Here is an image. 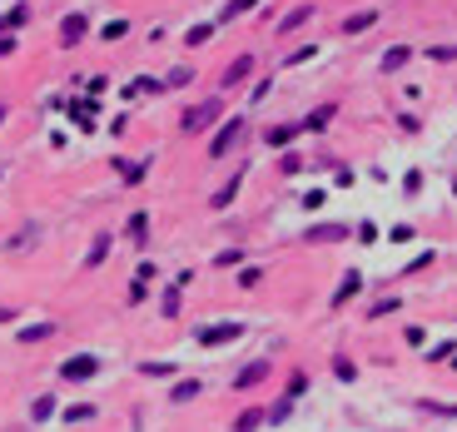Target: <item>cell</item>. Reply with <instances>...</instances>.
<instances>
[{"instance_id": "4fadbf2b", "label": "cell", "mask_w": 457, "mask_h": 432, "mask_svg": "<svg viewBox=\"0 0 457 432\" xmlns=\"http://www.w3.org/2000/svg\"><path fill=\"white\" fill-rule=\"evenodd\" d=\"M115 164H119V179H124V184H144V174H150L154 154H144V159H115Z\"/></svg>"}, {"instance_id": "2e32d148", "label": "cell", "mask_w": 457, "mask_h": 432, "mask_svg": "<svg viewBox=\"0 0 457 432\" xmlns=\"http://www.w3.org/2000/svg\"><path fill=\"white\" fill-rule=\"evenodd\" d=\"M179 298H184V288L179 283H169V288H164V293H159V318H179Z\"/></svg>"}, {"instance_id": "4316f807", "label": "cell", "mask_w": 457, "mask_h": 432, "mask_svg": "<svg viewBox=\"0 0 457 432\" xmlns=\"http://www.w3.org/2000/svg\"><path fill=\"white\" fill-rule=\"evenodd\" d=\"M373 20H378V10H358V15H348V20H343V35H358V30H368Z\"/></svg>"}, {"instance_id": "e0dca14e", "label": "cell", "mask_w": 457, "mask_h": 432, "mask_svg": "<svg viewBox=\"0 0 457 432\" xmlns=\"http://www.w3.org/2000/svg\"><path fill=\"white\" fill-rule=\"evenodd\" d=\"M60 418H65L70 427H75V422H95L99 407H95V403H70V407H60Z\"/></svg>"}, {"instance_id": "1f68e13d", "label": "cell", "mask_w": 457, "mask_h": 432, "mask_svg": "<svg viewBox=\"0 0 457 432\" xmlns=\"http://www.w3.org/2000/svg\"><path fill=\"white\" fill-rule=\"evenodd\" d=\"M139 373H144V378H174L179 368H174V363H139Z\"/></svg>"}, {"instance_id": "4dcf8cb0", "label": "cell", "mask_w": 457, "mask_h": 432, "mask_svg": "<svg viewBox=\"0 0 457 432\" xmlns=\"http://www.w3.org/2000/svg\"><path fill=\"white\" fill-rule=\"evenodd\" d=\"M219 25H214V20H209V25H189V30H184V45H204V40H209Z\"/></svg>"}, {"instance_id": "f546056e", "label": "cell", "mask_w": 457, "mask_h": 432, "mask_svg": "<svg viewBox=\"0 0 457 432\" xmlns=\"http://www.w3.org/2000/svg\"><path fill=\"white\" fill-rule=\"evenodd\" d=\"M124 298H130V303H144V298H150V278H130V288H124Z\"/></svg>"}, {"instance_id": "8d00e7d4", "label": "cell", "mask_w": 457, "mask_h": 432, "mask_svg": "<svg viewBox=\"0 0 457 432\" xmlns=\"http://www.w3.org/2000/svg\"><path fill=\"white\" fill-rule=\"evenodd\" d=\"M234 283H239V288H259V283H263V269H239Z\"/></svg>"}, {"instance_id": "ffe728a7", "label": "cell", "mask_w": 457, "mask_h": 432, "mask_svg": "<svg viewBox=\"0 0 457 432\" xmlns=\"http://www.w3.org/2000/svg\"><path fill=\"white\" fill-rule=\"evenodd\" d=\"M30 239H40V224H25V229H15L5 239V254H20V249H30Z\"/></svg>"}, {"instance_id": "8992f818", "label": "cell", "mask_w": 457, "mask_h": 432, "mask_svg": "<svg viewBox=\"0 0 457 432\" xmlns=\"http://www.w3.org/2000/svg\"><path fill=\"white\" fill-rule=\"evenodd\" d=\"M85 35H90V20L80 15V10L60 20V45H65V50H75V45H80V40H85Z\"/></svg>"}, {"instance_id": "d6a6232c", "label": "cell", "mask_w": 457, "mask_h": 432, "mask_svg": "<svg viewBox=\"0 0 457 432\" xmlns=\"http://www.w3.org/2000/svg\"><path fill=\"white\" fill-rule=\"evenodd\" d=\"M214 263H219V269H234V263H244V249H239V243H234V249H219Z\"/></svg>"}, {"instance_id": "74e56055", "label": "cell", "mask_w": 457, "mask_h": 432, "mask_svg": "<svg viewBox=\"0 0 457 432\" xmlns=\"http://www.w3.org/2000/svg\"><path fill=\"white\" fill-rule=\"evenodd\" d=\"M298 169H303V159H298L294 149H288V154L279 159V174H298Z\"/></svg>"}, {"instance_id": "7402d4cb", "label": "cell", "mask_w": 457, "mask_h": 432, "mask_svg": "<svg viewBox=\"0 0 457 432\" xmlns=\"http://www.w3.org/2000/svg\"><path fill=\"white\" fill-rule=\"evenodd\" d=\"M239 184H244V169H234V179H228V184H224V189L214 194V209H228V204H234V199H239Z\"/></svg>"}, {"instance_id": "5b68a950", "label": "cell", "mask_w": 457, "mask_h": 432, "mask_svg": "<svg viewBox=\"0 0 457 432\" xmlns=\"http://www.w3.org/2000/svg\"><path fill=\"white\" fill-rule=\"evenodd\" d=\"M268 373H274V363H268V358H254V363H244L239 373H234V383H228V387H234V393H248V387H259Z\"/></svg>"}, {"instance_id": "ac0fdd59", "label": "cell", "mask_w": 457, "mask_h": 432, "mask_svg": "<svg viewBox=\"0 0 457 432\" xmlns=\"http://www.w3.org/2000/svg\"><path fill=\"white\" fill-rule=\"evenodd\" d=\"M110 243H115L110 234H95V239H90V254H85V269H99V263L110 259Z\"/></svg>"}, {"instance_id": "9a60e30c", "label": "cell", "mask_w": 457, "mask_h": 432, "mask_svg": "<svg viewBox=\"0 0 457 432\" xmlns=\"http://www.w3.org/2000/svg\"><path fill=\"white\" fill-rule=\"evenodd\" d=\"M263 422H268V407H254V403H248L244 413L234 418V427H228V432H259Z\"/></svg>"}, {"instance_id": "30bf717a", "label": "cell", "mask_w": 457, "mask_h": 432, "mask_svg": "<svg viewBox=\"0 0 457 432\" xmlns=\"http://www.w3.org/2000/svg\"><path fill=\"white\" fill-rule=\"evenodd\" d=\"M248 75H254V55H239L234 65L224 70V80H219V85H224V90H239V85H244Z\"/></svg>"}, {"instance_id": "83f0119b", "label": "cell", "mask_w": 457, "mask_h": 432, "mask_svg": "<svg viewBox=\"0 0 457 432\" xmlns=\"http://www.w3.org/2000/svg\"><path fill=\"white\" fill-rule=\"evenodd\" d=\"M303 393H308V373H303V368H294V373H288V387H283V398H294V403H298Z\"/></svg>"}, {"instance_id": "7a4b0ae2", "label": "cell", "mask_w": 457, "mask_h": 432, "mask_svg": "<svg viewBox=\"0 0 457 432\" xmlns=\"http://www.w3.org/2000/svg\"><path fill=\"white\" fill-rule=\"evenodd\" d=\"M244 338V323L239 318H224V323H209V328H194V343L199 348H224V343H234Z\"/></svg>"}, {"instance_id": "44dd1931", "label": "cell", "mask_w": 457, "mask_h": 432, "mask_svg": "<svg viewBox=\"0 0 457 432\" xmlns=\"http://www.w3.org/2000/svg\"><path fill=\"white\" fill-rule=\"evenodd\" d=\"M55 413H60V407H55V398H50V393H40V398L30 403V422H50Z\"/></svg>"}, {"instance_id": "6da1fadb", "label": "cell", "mask_w": 457, "mask_h": 432, "mask_svg": "<svg viewBox=\"0 0 457 432\" xmlns=\"http://www.w3.org/2000/svg\"><path fill=\"white\" fill-rule=\"evenodd\" d=\"M219 115H224V99L209 95V99H199V105H189V110L179 115V130H184V134H204V130L219 125Z\"/></svg>"}, {"instance_id": "836d02e7", "label": "cell", "mask_w": 457, "mask_h": 432, "mask_svg": "<svg viewBox=\"0 0 457 432\" xmlns=\"http://www.w3.org/2000/svg\"><path fill=\"white\" fill-rule=\"evenodd\" d=\"M99 35H105V40H110V45H115V40H124V35H130V20H110V25H105V30H99Z\"/></svg>"}, {"instance_id": "9c48e42d", "label": "cell", "mask_w": 457, "mask_h": 432, "mask_svg": "<svg viewBox=\"0 0 457 432\" xmlns=\"http://www.w3.org/2000/svg\"><path fill=\"white\" fill-rule=\"evenodd\" d=\"M194 398H204V378H179V383L169 387V403H174V407L194 403Z\"/></svg>"}, {"instance_id": "5bb4252c", "label": "cell", "mask_w": 457, "mask_h": 432, "mask_svg": "<svg viewBox=\"0 0 457 432\" xmlns=\"http://www.w3.org/2000/svg\"><path fill=\"white\" fill-rule=\"evenodd\" d=\"M298 134H303V125H268V130H263L268 149H288V144H294Z\"/></svg>"}, {"instance_id": "cb8c5ba5", "label": "cell", "mask_w": 457, "mask_h": 432, "mask_svg": "<svg viewBox=\"0 0 457 432\" xmlns=\"http://www.w3.org/2000/svg\"><path fill=\"white\" fill-rule=\"evenodd\" d=\"M50 333H55V323H30V328H20L15 338H20V343H45Z\"/></svg>"}, {"instance_id": "d4e9b609", "label": "cell", "mask_w": 457, "mask_h": 432, "mask_svg": "<svg viewBox=\"0 0 457 432\" xmlns=\"http://www.w3.org/2000/svg\"><path fill=\"white\" fill-rule=\"evenodd\" d=\"M288 418H294V398H279L274 407H268V427H283Z\"/></svg>"}, {"instance_id": "8fae6325", "label": "cell", "mask_w": 457, "mask_h": 432, "mask_svg": "<svg viewBox=\"0 0 457 432\" xmlns=\"http://www.w3.org/2000/svg\"><path fill=\"white\" fill-rule=\"evenodd\" d=\"M124 229H130V239H134V249H139V254H150V214H144V209H134Z\"/></svg>"}, {"instance_id": "d6986e66", "label": "cell", "mask_w": 457, "mask_h": 432, "mask_svg": "<svg viewBox=\"0 0 457 432\" xmlns=\"http://www.w3.org/2000/svg\"><path fill=\"white\" fill-rule=\"evenodd\" d=\"M303 20H314V5H294V10H288V15L279 20V35H294V30L303 25Z\"/></svg>"}, {"instance_id": "d590c367", "label": "cell", "mask_w": 457, "mask_h": 432, "mask_svg": "<svg viewBox=\"0 0 457 432\" xmlns=\"http://www.w3.org/2000/svg\"><path fill=\"white\" fill-rule=\"evenodd\" d=\"M388 313H398V298H378L368 308V318H388Z\"/></svg>"}, {"instance_id": "277c9868", "label": "cell", "mask_w": 457, "mask_h": 432, "mask_svg": "<svg viewBox=\"0 0 457 432\" xmlns=\"http://www.w3.org/2000/svg\"><path fill=\"white\" fill-rule=\"evenodd\" d=\"M244 125H248V119H239V115L234 119H219V134L209 139V159H224L228 149H234V144L244 139Z\"/></svg>"}, {"instance_id": "52a82bcc", "label": "cell", "mask_w": 457, "mask_h": 432, "mask_svg": "<svg viewBox=\"0 0 457 432\" xmlns=\"http://www.w3.org/2000/svg\"><path fill=\"white\" fill-rule=\"evenodd\" d=\"M353 229L348 224H308L303 229V243H338V239H348Z\"/></svg>"}, {"instance_id": "7bdbcfd3", "label": "cell", "mask_w": 457, "mask_h": 432, "mask_svg": "<svg viewBox=\"0 0 457 432\" xmlns=\"http://www.w3.org/2000/svg\"><path fill=\"white\" fill-rule=\"evenodd\" d=\"M0 125H5V110H0Z\"/></svg>"}, {"instance_id": "603a6c76", "label": "cell", "mask_w": 457, "mask_h": 432, "mask_svg": "<svg viewBox=\"0 0 457 432\" xmlns=\"http://www.w3.org/2000/svg\"><path fill=\"white\" fill-rule=\"evenodd\" d=\"M254 5H259V0H228V5L219 10V20H214V25H228V20H234V15H248Z\"/></svg>"}, {"instance_id": "3957f363", "label": "cell", "mask_w": 457, "mask_h": 432, "mask_svg": "<svg viewBox=\"0 0 457 432\" xmlns=\"http://www.w3.org/2000/svg\"><path fill=\"white\" fill-rule=\"evenodd\" d=\"M99 368L105 363H99L95 353H70L65 363H60V378L65 383H90V378H99Z\"/></svg>"}, {"instance_id": "ba28073f", "label": "cell", "mask_w": 457, "mask_h": 432, "mask_svg": "<svg viewBox=\"0 0 457 432\" xmlns=\"http://www.w3.org/2000/svg\"><path fill=\"white\" fill-rule=\"evenodd\" d=\"M358 288H363V274H358V269H348V274L338 278V288H333V298H328V308H343L353 293H358Z\"/></svg>"}, {"instance_id": "e575fe53", "label": "cell", "mask_w": 457, "mask_h": 432, "mask_svg": "<svg viewBox=\"0 0 457 432\" xmlns=\"http://www.w3.org/2000/svg\"><path fill=\"white\" fill-rule=\"evenodd\" d=\"M408 55H412L408 45H398V50H388V55H383V70H398V65H408Z\"/></svg>"}, {"instance_id": "ab89813d", "label": "cell", "mask_w": 457, "mask_h": 432, "mask_svg": "<svg viewBox=\"0 0 457 432\" xmlns=\"http://www.w3.org/2000/svg\"><path fill=\"white\" fill-rule=\"evenodd\" d=\"M298 204H303V209H323V189H314V194H303Z\"/></svg>"}, {"instance_id": "60d3db41", "label": "cell", "mask_w": 457, "mask_h": 432, "mask_svg": "<svg viewBox=\"0 0 457 432\" xmlns=\"http://www.w3.org/2000/svg\"><path fill=\"white\" fill-rule=\"evenodd\" d=\"M443 358H452V343H438V348L427 353V363H443Z\"/></svg>"}, {"instance_id": "f1b7e54d", "label": "cell", "mask_w": 457, "mask_h": 432, "mask_svg": "<svg viewBox=\"0 0 457 432\" xmlns=\"http://www.w3.org/2000/svg\"><path fill=\"white\" fill-rule=\"evenodd\" d=\"M333 378H338V383H353V378H358V363L338 353V358H333Z\"/></svg>"}, {"instance_id": "484cf974", "label": "cell", "mask_w": 457, "mask_h": 432, "mask_svg": "<svg viewBox=\"0 0 457 432\" xmlns=\"http://www.w3.org/2000/svg\"><path fill=\"white\" fill-rule=\"evenodd\" d=\"M189 80H194V65H174L169 75H164V90H184Z\"/></svg>"}, {"instance_id": "7c38bea8", "label": "cell", "mask_w": 457, "mask_h": 432, "mask_svg": "<svg viewBox=\"0 0 457 432\" xmlns=\"http://www.w3.org/2000/svg\"><path fill=\"white\" fill-rule=\"evenodd\" d=\"M333 115H338V105H333V99H328V105H318V110H308V115L298 119V125H303L308 134H323V130H328V119H333Z\"/></svg>"}, {"instance_id": "b9f144b4", "label": "cell", "mask_w": 457, "mask_h": 432, "mask_svg": "<svg viewBox=\"0 0 457 432\" xmlns=\"http://www.w3.org/2000/svg\"><path fill=\"white\" fill-rule=\"evenodd\" d=\"M15 318V308H0V323H10Z\"/></svg>"}, {"instance_id": "f35d334b", "label": "cell", "mask_w": 457, "mask_h": 432, "mask_svg": "<svg viewBox=\"0 0 457 432\" xmlns=\"http://www.w3.org/2000/svg\"><path fill=\"white\" fill-rule=\"evenodd\" d=\"M25 20H30V10H25V5H15V10L5 15V25H25Z\"/></svg>"}]
</instances>
